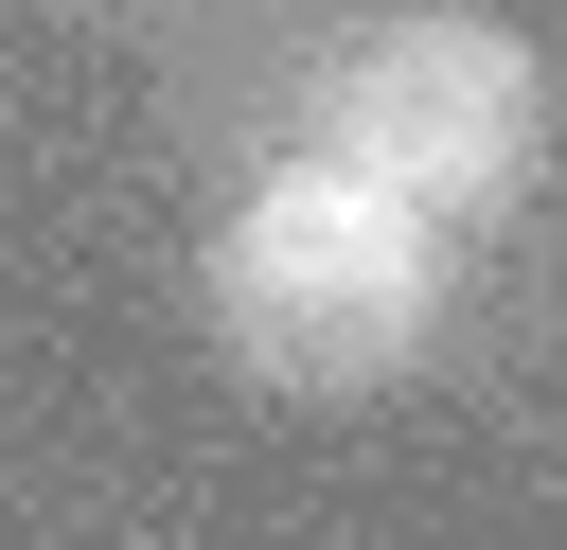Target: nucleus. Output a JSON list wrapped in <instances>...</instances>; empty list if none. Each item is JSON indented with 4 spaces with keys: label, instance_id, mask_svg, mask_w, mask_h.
Wrapping results in <instances>:
<instances>
[{
    "label": "nucleus",
    "instance_id": "1",
    "mask_svg": "<svg viewBox=\"0 0 567 550\" xmlns=\"http://www.w3.org/2000/svg\"><path fill=\"white\" fill-rule=\"evenodd\" d=\"M213 337L248 390H390L443 337V231L301 160L213 231Z\"/></svg>",
    "mask_w": 567,
    "mask_h": 550
},
{
    "label": "nucleus",
    "instance_id": "2",
    "mask_svg": "<svg viewBox=\"0 0 567 550\" xmlns=\"http://www.w3.org/2000/svg\"><path fill=\"white\" fill-rule=\"evenodd\" d=\"M549 142V71L514 18H372L337 71H319V177L390 195L408 231H461L532 177Z\"/></svg>",
    "mask_w": 567,
    "mask_h": 550
}]
</instances>
